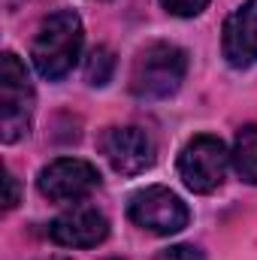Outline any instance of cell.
I'll use <instances>...</instances> for the list:
<instances>
[{
  "instance_id": "6da1fadb",
  "label": "cell",
  "mask_w": 257,
  "mask_h": 260,
  "mask_svg": "<svg viewBox=\"0 0 257 260\" xmlns=\"http://www.w3.org/2000/svg\"><path fill=\"white\" fill-rule=\"evenodd\" d=\"M85 43V30H82V18L73 9H58L49 18H43L34 46H30V58L34 67L43 79L55 82L64 79L67 73L73 70V64L79 61Z\"/></svg>"
},
{
  "instance_id": "7a4b0ae2",
  "label": "cell",
  "mask_w": 257,
  "mask_h": 260,
  "mask_svg": "<svg viewBox=\"0 0 257 260\" xmlns=\"http://www.w3.org/2000/svg\"><path fill=\"white\" fill-rule=\"evenodd\" d=\"M188 73L185 49L173 43H151L145 46L130 67V94L142 100H164L179 91Z\"/></svg>"
},
{
  "instance_id": "3957f363",
  "label": "cell",
  "mask_w": 257,
  "mask_h": 260,
  "mask_svg": "<svg viewBox=\"0 0 257 260\" xmlns=\"http://www.w3.org/2000/svg\"><path fill=\"white\" fill-rule=\"evenodd\" d=\"M34 85L18 55L3 52L0 58V139L6 145L24 139L34 121Z\"/></svg>"
},
{
  "instance_id": "277c9868",
  "label": "cell",
  "mask_w": 257,
  "mask_h": 260,
  "mask_svg": "<svg viewBox=\"0 0 257 260\" xmlns=\"http://www.w3.org/2000/svg\"><path fill=\"white\" fill-rule=\"evenodd\" d=\"M227 167H230V151L212 133H200L188 139L185 148L179 151V179L194 194L218 191L224 185Z\"/></svg>"
},
{
  "instance_id": "5b68a950",
  "label": "cell",
  "mask_w": 257,
  "mask_h": 260,
  "mask_svg": "<svg viewBox=\"0 0 257 260\" xmlns=\"http://www.w3.org/2000/svg\"><path fill=\"white\" fill-rule=\"evenodd\" d=\"M127 218L136 227H142L154 236H173L188 227L191 212L176 191H170L164 185H148L130 197Z\"/></svg>"
},
{
  "instance_id": "8992f818",
  "label": "cell",
  "mask_w": 257,
  "mask_h": 260,
  "mask_svg": "<svg viewBox=\"0 0 257 260\" xmlns=\"http://www.w3.org/2000/svg\"><path fill=\"white\" fill-rule=\"evenodd\" d=\"M37 188L52 203H79L100 188V173L82 157H58L40 170Z\"/></svg>"
},
{
  "instance_id": "52a82bcc",
  "label": "cell",
  "mask_w": 257,
  "mask_h": 260,
  "mask_svg": "<svg viewBox=\"0 0 257 260\" xmlns=\"http://www.w3.org/2000/svg\"><path fill=\"white\" fill-rule=\"evenodd\" d=\"M100 151L121 176H139L154 164V142L142 127H109L100 139Z\"/></svg>"
},
{
  "instance_id": "ba28073f",
  "label": "cell",
  "mask_w": 257,
  "mask_h": 260,
  "mask_svg": "<svg viewBox=\"0 0 257 260\" xmlns=\"http://www.w3.org/2000/svg\"><path fill=\"white\" fill-rule=\"evenodd\" d=\"M49 236L64 248H94L109 236V221L100 209L82 203L67 209L49 224Z\"/></svg>"
},
{
  "instance_id": "9c48e42d",
  "label": "cell",
  "mask_w": 257,
  "mask_h": 260,
  "mask_svg": "<svg viewBox=\"0 0 257 260\" xmlns=\"http://www.w3.org/2000/svg\"><path fill=\"white\" fill-rule=\"evenodd\" d=\"M221 52L236 70L257 64V0H245L230 12L221 34Z\"/></svg>"
},
{
  "instance_id": "30bf717a",
  "label": "cell",
  "mask_w": 257,
  "mask_h": 260,
  "mask_svg": "<svg viewBox=\"0 0 257 260\" xmlns=\"http://www.w3.org/2000/svg\"><path fill=\"white\" fill-rule=\"evenodd\" d=\"M230 160H233V167H236L242 182L257 185V124H245L236 133Z\"/></svg>"
},
{
  "instance_id": "8fae6325",
  "label": "cell",
  "mask_w": 257,
  "mask_h": 260,
  "mask_svg": "<svg viewBox=\"0 0 257 260\" xmlns=\"http://www.w3.org/2000/svg\"><path fill=\"white\" fill-rule=\"evenodd\" d=\"M112 73H115V55H112L106 46L91 49V55H88V61H85V79H88V85L103 88V85L112 79Z\"/></svg>"
},
{
  "instance_id": "7c38bea8",
  "label": "cell",
  "mask_w": 257,
  "mask_h": 260,
  "mask_svg": "<svg viewBox=\"0 0 257 260\" xmlns=\"http://www.w3.org/2000/svg\"><path fill=\"white\" fill-rule=\"evenodd\" d=\"M160 6H164L170 15H179V18H194V15H200V12L209 6V0H160Z\"/></svg>"
},
{
  "instance_id": "4fadbf2b",
  "label": "cell",
  "mask_w": 257,
  "mask_h": 260,
  "mask_svg": "<svg viewBox=\"0 0 257 260\" xmlns=\"http://www.w3.org/2000/svg\"><path fill=\"white\" fill-rule=\"evenodd\" d=\"M154 260H203V251L194 248V245H173V248L157 251Z\"/></svg>"
},
{
  "instance_id": "5bb4252c",
  "label": "cell",
  "mask_w": 257,
  "mask_h": 260,
  "mask_svg": "<svg viewBox=\"0 0 257 260\" xmlns=\"http://www.w3.org/2000/svg\"><path fill=\"white\" fill-rule=\"evenodd\" d=\"M15 203H18V182H15L12 173H6V200H3V206L15 209Z\"/></svg>"
},
{
  "instance_id": "9a60e30c",
  "label": "cell",
  "mask_w": 257,
  "mask_h": 260,
  "mask_svg": "<svg viewBox=\"0 0 257 260\" xmlns=\"http://www.w3.org/2000/svg\"><path fill=\"white\" fill-rule=\"evenodd\" d=\"M46 260H70V257H46Z\"/></svg>"
},
{
  "instance_id": "2e32d148",
  "label": "cell",
  "mask_w": 257,
  "mask_h": 260,
  "mask_svg": "<svg viewBox=\"0 0 257 260\" xmlns=\"http://www.w3.org/2000/svg\"><path fill=\"white\" fill-rule=\"evenodd\" d=\"M109 260H118V257H109Z\"/></svg>"
}]
</instances>
